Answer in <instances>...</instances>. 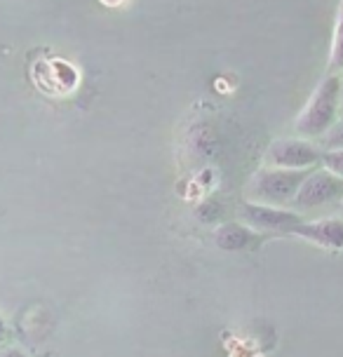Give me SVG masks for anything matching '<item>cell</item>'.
I'll return each mask as SVG.
<instances>
[{
    "mask_svg": "<svg viewBox=\"0 0 343 357\" xmlns=\"http://www.w3.org/2000/svg\"><path fill=\"white\" fill-rule=\"evenodd\" d=\"M336 200H343V178L329 174L325 169H317L308 172L291 205H294V209L308 212V209L332 205Z\"/></svg>",
    "mask_w": 343,
    "mask_h": 357,
    "instance_id": "277c9868",
    "label": "cell"
},
{
    "mask_svg": "<svg viewBox=\"0 0 343 357\" xmlns=\"http://www.w3.org/2000/svg\"><path fill=\"white\" fill-rule=\"evenodd\" d=\"M341 78L339 75H327L315 92L310 94L303 111L296 118V132L303 139L325 137L336 125L339 118V101H341Z\"/></svg>",
    "mask_w": 343,
    "mask_h": 357,
    "instance_id": "6da1fadb",
    "label": "cell"
},
{
    "mask_svg": "<svg viewBox=\"0 0 343 357\" xmlns=\"http://www.w3.org/2000/svg\"><path fill=\"white\" fill-rule=\"evenodd\" d=\"M329 66H332L334 71H343V3L339 5V17H336L332 52H329Z\"/></svg>",
    "mask_w": 343,
    "mask_h": 357,
    "instance_id": "ba28073f",
    "label": "cell"
},
{
    "mask_svg": "<svg viewBox=\"0 0 343 357\" xmlns=\"http://www.w3.org/2000/svg\"><path fill=\"white\" fill-rule=\"evenodd\" d=\"M339 118L343 120V87H341V101H339Z\"/></svg>",
    "mask_w": 343,
    "mask_h": 357,
    "instance_id": "4fadbf2b",
    "label": "cell"
},
{
    "mask_svg": "<svg viewBox=\"0 0 343 357\" xmlns=\"http://www.w3.org/2000/svg\"><path fill=\"white\" fill-rule=\"evenodd\" d=\"M257 238L259 235L252 228L240 226V223H224L214 231V242L226 252H243L247 247H252Z\"/></svg>",
    "mask_w": 343,
    "mask_h": 357,
    "instance_id": "52a82bcc",
    "label": "cell"
},
{
    "mask_svg": "<svg viewBox=\"0 0 343 357\" xmlns=\"http://www.w3.org/2000/svg\"><path fill=\"white\" fill-rule=\"evenodd\" d=\"M268 167L308 172L313 165L322 160V151L308 139H277L266 153Z\"/></svg>",
    "mask_w": 343,
    "mask_h": 357,
    "instance_id": "3957f363",
    "label": "cell"
},
{
    "mask_svg": "<svg viewBox=\"0 0 343 357\" xmlns=\"http://www.w3.org/2000/svg\"><path fill=\"white\" fill-rule=\"evenodd\" d=\"M320 162L325 165V172L343 178V149L341 151H322Z\"/></svg>",
    "mask_w": 343,
    "mask_h": 357,
    "instance_id": "9c48e42d",
    "label": "cell"
},
{
    "mask_svg": "<svg viewBox=\"0 0 343 357\" xmlns=\"http://www.w3.org/2000/svg\"><path fill=\"white\" fill-rule=\"evenodd\" d=\"M5 336H8V327H5L3 317H0V343H3V341H5Z\"/></svg>",
    "mask_w": 343,
    "mask_h": 357,
    "instance_id": "7c38bea8",
    "label": "cell"
},
{
    "mask_svg": "<svg viewBox=\"0 0 343 357\" xmlns=\"http://www.w3.org/2000/svg\"><path fill=\"white\" fill-rule=\"evenodd\" d=\"M240 216L245 219L247 228L264 233H294L298 223H303L301 214L289 212V209L259 205V202H247L240 209Z\"/></svg>",
    "mask_w": 343,
    "mask_h": 357,
    "instance_id": "5b68a950",
    "label": "cell"
},
{
    "mask_svg": "<svg viewBox=\"0 0 343 357\" xmlns=\"http://www.w3.org/2000/svg\"><path fill=\"white\" fill-rule=\"evenodd\" d=\"M341 149H343V120L336 123L325 134V151H341Z\"/></svg>",
    "mask_w": 343,
    "mask_h": 357,
    "instance_id": "30bf717a",
    "label": "cell"
},
{
    "mask_svg": "<svg viewBox=\"0 0 343 357\" xmlns=\"http://www.w3.org/2000/svg\"><path fill=\"white\" fill-rule=\"evenodd\" d=\"M306 176H308V172L266 167V169H259L257 174L252 176L250 193L254 200H259V205H270V207L291 205Z\"/></svg>",
    "mask_w": 343,
    "mask_h": 357,
    "instance_id": "7a4b0ae2",
    "label": "cell"
},
{
    "mask_svg": "<svg viewBox=\"0 0 343 357\" xmlns=\"http://www.w3.org/2000/svg\"><path fill=\"white\" fill-rule=\"evenodd\" d=\"M0 357H26V355L19 348H5V350H0Z\"/></svg>",
    "mask_w": 343,
    "mask_h": 357,
    "instance_id": "8fae6325",
    "label": "cell"
},
{
    "mask_svg": "<svg viewBox=\"0 0 343 357\" xmlns=\"http://www.w3.org/2000/svg\"><path fill=\"white\" fill-rule=\"evenodd\" d=\"M294 235L315 242V245H320V247H329V250H343V221L341 219L303 221L296 226Z\"/></svg>",
    "mask_w": 343,
    "mask_h": 357,
    "instance_id": "8992f818",
    "label": "cell"
}]
</instances>
